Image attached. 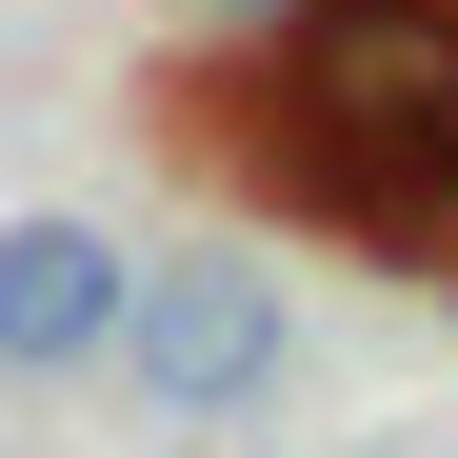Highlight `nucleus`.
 Returning <instances> with one entry per match:
<instances>
[{
  "label": "nucleus",
  "instance_id": "nucleus-2",
  "mask_svg": "<svg viewBox=\"0 0 458 458\" xmlns=\"http://www.w3.org/2000/svg\"><path fill=\"white\" fill-rule=\"evenodd\" d=\"M140 319V259L100 219H0V378H81Z\"/></svg>",
  "mask_w": 458,
  "mask_h": 458
},
{
  "label": "nucleus",
  "instance_id": "nucleus-1",
  "mask_svg": "<svg viewBox=\"0 0 458 458\" xmlns=\"http://www.w3.org/2000/svg\"><path fill=\"white\" fill-rule=\"evenodd\" d=\"M120 378L160 438H240L279 378H299V299L259 259H140V319H120Z\"/></svg>",
  "mask_w": 458,
  "mask_h": 458
}]
</instances>
